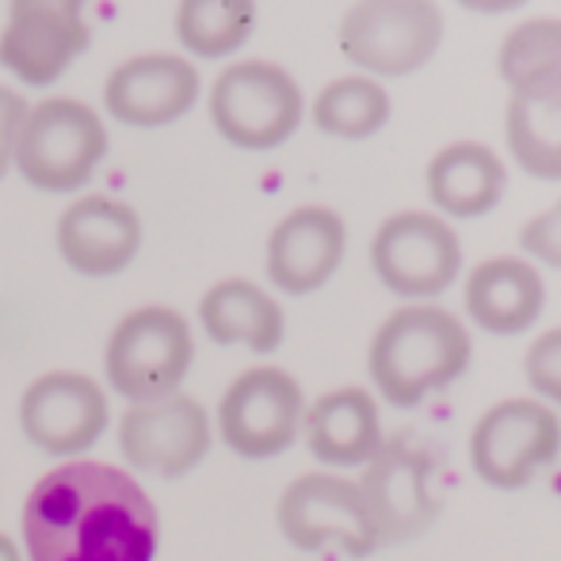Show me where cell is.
I'll return each instance as SVG.
<instances>
[{
	"instance_id": "3",
	"label": "cell",
	"mask_w": 561,
	"mask_h": 561,
	"mask_svg": "<svg viewBox=\"0 0 561 561\" xmlns=\"http://www.w3.org/2000/svg\"><path fill=\"white\" fill-rule=\"evenodd\" d=\"M107 153V126L89 104L73 96H50L27 107L15 138L12 164L31 187L66 195L96 176Z\"/></svg>"
},
{
	"instance_id": "1",
	"label": "cell",
	"mask_w": 561,
	"mask_h": 561,
	"mask_svg": "<svg viewBox=\"0 0 561 561\" xmlns=\"http://www.w3.org/2000/svg\"><path fill=\"white\" fill-rule=\"evenodd\" d=\"M27 561H153L161 512L123 466L69 458L46 470L23 501Z\"/></svg>"
},
{
	"instance_id": "13",
	"label": "cell",
	"mask_w": 561,
	"mask_h": 561,
	"mask_svg": "<svg viewBox=\"0 0 561 561\" xmlns=\"http://www.w3.org/2000/svg\"><path fill=\"white\" fill-rule=\"evenodd\" d=\"M112 409L96 378L81 370H46L23 390L20 428L43 455L81 458L104 436Z\"/></svg>"
},
{
	"instance_id": "16",
	"label": "cell",
	"mask_w": 561,
	"mask_h": 561,
	"mask_svg": "<svg viewBox=\"0 0 561 561\" xmlns=\"http://www.w3.org/2000/svg\"><path fill=\"white\" fill-rule=\"evenodd\" d=\"M54 244L69 272L84 279H112L126 272L141 249V218L112 195H84L54 226Z\"/></svg>"
},
{
	"instance_id": "19",
	"label": "cell",
	"mask_w": 561,
	"mask_h": 561,
	"mask_svg": "<svg viewBox=\"0 0 561 561\" xmlns=\"http://www.w3.org/2000/svg\"><path fill=\"white\" fill-rule=\"evenodd\" d=\"M306 447L325 466H367L382 447V413L363 386L321 393L302 413Z\"/></svg>"
},
{
	"instance_id": "28",
	"label": "cell",
	"mask_w": 561,
	"mask_h": 561,
	"mask_svg": "<svg viewBox=\"0 0 561 561\" xmlns=\"http://www.w3.org/2000/svg\"><path fill=\"white\" fill-rule=\"evenodd\" d=\"M27 107L31 104L23 100V92L4 89V84H0V180L8 176V169H12L15 138H20V126H23Z\"/></svg>"
},
{
	"instance_id": "21",
	"label": "cell",
	"mask_w": 561,
	"mask_h": 561,
	"mask_svg": "<svg viewBox=\"0 0 561 561\" xmlns=\"http://www.w3.org/2000/svg\"><path fill=\"white\" fill-rule=\"evenodd\" d=\"M199 325L215 344L272 355L287 336V313L260 283L222 279L199 298Z\"/></svg>"
},
{
	"instance_id": "25",
	"label": "cell",
	"mask_w": 561,
	"mask_h": 561,
	"mask_svg": "<svg viewBox=\"0 0 561 561\" xmlns=\"http://www.w3.org/2000/svg\"><path fill=\"white\" fill-rule=\"evenodd\" d=\"M496 73L508 92H531L561 81V20L558 15H535L512 27L496 50Z\"/></svg>"
},
{
	"instance_id": "14",
	"label": "cell",
	"mask_w": 561,
	"mask_h": 561,
	"mask_svg": "<svg viewBox=\"0 0 561 561\" xmlns=\"http://www.w3.org/2000/svg\"><path fill=\"white\" fill-rule=\"evenodd\" d=\"M359 493L367 501L382 547H401L416 539L439 516V496L432 493V462L405 436L382 439V447L363 470Z\"/></svg>"
},
{
	"instance_id": "7",
	"label": "cell",
	"mask_w": 561,
	"mask_h": 561,
	"mask_svg": "<svg viewBox=\"0 0 561 561\" xmlns=\"http://www.w3.org/2000/svg\"><path fill=\"white\" fill-rule=\"evenodd\" d=\"M561 455V421L539 398H504L473 421L470 470L489 489H527Z\"/></svg>"
},
{
	"instance_id": "20",
	"label": "cell",
	"mask_w": 561,
	"mask_h": 561,
	"mask_svg": "<svg viewBox=\"0 0 561 561\" xmlns=\"http://www.w3.org/2000/svg\"><path fill=\"white\" fill-rule=\"evenodd\" d=\"M439 218H485L508 192V164L485 141H450L424 172Z\"/></svg>"
},
{
	"instance_id": "27",
	"label": "cell",
	"mask_w": 561,
	"mask_h": 561,
	"mask_svg": "<svg viewBox=\"0 0 561 561\" xmlns=\"http://www.w3.org/2000/svg\"><path fill=\"white\" fill-rule=\"evenodd\" d=\"M519 249L535 264L561 272V199L542 210V215L527 218L524 229H519Z\"/></svg>"
},
{
	"instance_id": "5",
	"label": "cell",
	"mask_w": 561,
	"mask_h": 561,
	"mask_svg": "<svg viewBox=\"0 0 561 561\" xmlns=\"http://www.w3.org/2000/svg\"><path fill=\"white\" fill-rule=\"evenodd\" d=\"M215 130L233 149L267 153L279 149L302 123V89L283 66L264 58L233 61L215 77L207 96Z\"/></svg>"
},
{
	"instance_id": "17",
	"label": "cell",
	"mask_w": 561,
	"mask_h": 561,
	"mask_svg": "<svg viewBox=\"0 0 561 561\" xmlns=\"http://www.w3.org/2000/svg\"><path fill=\"white\" fill-rule=\"evenodd\" d=\"M347 226L333 207H295L275 222L264 272L283 295H313L344 264Z\"/></svg>"
},
{
	"instance_id": "15",
	"label": "cell",
	"mask_w": 561,
	"mask_h": 561,
	"mask_svg": "<svg viewBox=\"0 0 561 561\" xmlns=\"http://www.w3.org/2000/svg\"><path fill=\"white\" fill-rule=\"evenodd\" d=\"M199 69L180 54H138L118 61L104 81V107L134 130L180 123L199 100Z\"/></svg>"
},
{
	"instance_id": "2",
	"label": "cell",
	"mask_w": 561,
	"mask_h": 561,
	"mask_svg": "<svg viewBox=\"0 0 561 561\" xmlns=\"http://www.w3.org/2000/svg\"><path fill=\"white\" fill-rule=\"evenodd\" d=\"M470 359V329L455 313L444 306H401L370 340L367 370L386 405L416 409L462 378Z\"/></svg>"
},
{
	"instance_id": "10",
	"label": "cell",
	"mask_w": 561,
	"mask_h": 561,
	"mask_svg": "<svg viewBox=\"0 0 561 561\" xmlns=\"http://www.w3.org/2000/svg\"><path fill=\"white\" fill-rule=\"evenodd\" d=\"M306 393L283 367H249L226 386L218 401V436L237 458L267 462L302 432Z\"/></svg>"
},
{
	"instance_id": "12",
	"label": "cell",
	"mask_w": 561,
	"mask_h": 561,
	"mask_svg": "<svg viewBox=\"0 0 561 561\" xmlns=\"http://www.w3.org/2000/svg\"><path fill=\"white\" fill-rule=\"evenodd\" d=\"M215 444V424L192 393H172L161 401L130 405L118 421V450L126 466L157 473V478H184Z\"/></svg>"
},
{
	"instance_id": "22",
	"label": "cell",
	"mask_w": 561,
	"mask_h": 561,
	"mask_svg": "<svg viewBox=\"0 0 561 561\" xmlns=\"http://www.w3.org/2000/svg\"><path fill=\"white\" fill-rule=\"evenodd\" d=\"M504 141L527 176L542 184L561 180V81L516 92L504 107Z\"/></svg>"
},
{
	"instance_id": "8",
	"label": "cell",
	"mask_w": 561,
	"mask_h": 561,
	"mask_svg": "<svg viewBox=\"0 0 561 561\" xmlns=\"http://www.w3.org/2000/svg\"><path fill=\"white\" fill-rule=\"evenodd\" d=\"M283 539L306 554L340 550L347 558H367L382 547L359 485L336 473H302L283 489L275 504Z\"/></svg>"
},
{
	"instance_id": "26",
	"label": "cell",
	"mask_w": 561,
	"mask_h": 561,
	"mask_svg": "<svg viewBox=\"0 0 561 561\" xmlns=\"http://www.w3.org/2000/svg\"><path fill=\"white\" fill-rule=\"evenodd\" d=\"M524 378L539 393L542 405L547 401L561 405V325L531 340V347L524 355Z\"/></svg>"
},
{
	"instance_id": "23",
	"label": "cell",
	"mask_w": 561,
	"mask_h": 561,
	"mask_svg": "<svg viewBox=\"0 0 561 561\" xmlns=\"http://www.w3.org/2000/svg\"><path fill=\"white\" fill-rule=\"evenodd\" d=\"M172 27H176V43L192 58L218 61L249 43L256 27V4L252 0H184Z\"/></svg>"
},
{
	"instance_id": "6",
	"label": "cell",
	"mask_w": 561,
	"mask_h": 561,
	"mask_svg": "<svg viewBox=\"0 0 561 561\" xmlns=\"http://www.w3.org/2000/svg\"><path fill=\"white\" fill-rule=\"evenodd\" d=\"M447 20L432 0H359L336 27V46L355 69L375 77H409L444 46Z\"/></svg>"
},
{
	"instance_id": "18",
	"label": "cell",
	"mask_w": 561,
	"mask_h": 561,
	"mask_svg": "<svg viewBox=\"0 0 561 561\" xmlns=\"http://www.w3.org/2000/svg\"><path fill=\"white\" fill-rule=\"evenodd\" d=\"M462 302L470 321L489 336H524L547 310V283L524 256L481 260L466 275Z\"/></svg>"
},
{
	"instance_id": "29",
	"label": "cell",
	"mask_w": 561,
	"mask_h": 561,
	"mask_svg": "<svg viewBox=\"0 0 561 561\" xmlns=\"http://www.w3.org/2000/svg\"><path fill=\"white\" fill-rule=\"evenodd\" d=\"M0 561H23V554H20V547H15L8 535H0Z\"/></svg>"
},
{
	"instance_id": "9",
	"label": "cell",
	"mask_w": 561,
	"mask_h": 561,
	"mask_svg": "<svg viewBox=\"0 0 561 561\" xmlns=\"http://www.w3.org/2000/svg\"><path fill=\"white\" fill-rule=\"evenodd\" d=\"M370 267L390 295L424 302L439 298L462 272V244L447 218L398 210L370 237Z\"/></svg>"
},
{
	"instance_id": "4",
	"label": "cell",
	"mask_w": 561,
	"mask_h": 561,
	"mask_svg": "<svg viewBox=\"0 0 561 561\" xmlns=\"http://www.w3.org/2000/svg\"><path fill=\"white\" fill-rule=\"evenodd\" d=\"M195 359L192 325L172 306H138L107 336L104 370L118 398L130 405L180 393Z\"/></svg>"
},
{
	"instance_id": "24",
	"label": "cell",
	"mask_w": 561,
	"mask_h": 561,
	"mask_svg": "<svg viewBox=\"0 0 561 561\" xmlns=\"http://www.w3.org/2000/svg\"><path fill=\"white\" fill-rule=\"evenodd\" d=\"M313 126L329 138L359 141L378 134L393 115V100L370 77H336L313 100Z\"/></svg>"
},
{
	"instance_id": "11",
	"label": "cell",
	"mask_w": 561,
	"mask_h": 561,
	"mask_svg": "<svg viewBox=\"0 0 561 561\" xmlns=\"http://www.w3.org/2000/svg\"><path fill=\"white\" fill-rule=\"evenodd\" d=\"M92 46L77 0H15L0 31V66L27 89H50Z\"/></svg>"
}]
</instances>
